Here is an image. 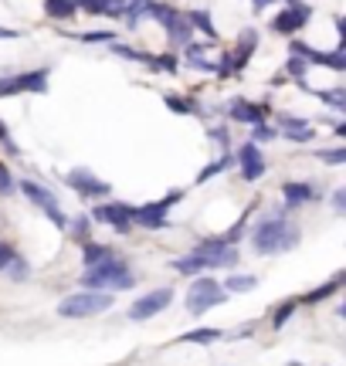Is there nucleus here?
I'll return each mask as SVG.
<instances>
[{
	"instance_id": "1a4fd4ad",
	"label": "nucleus",
	"mask_w": 346,
	"mask_h": 366,
	"mask_svg": "<svg viewBox=\"0 0 346 366\" xmlns=\"http://www.w3.org/2000/svg\"><path fill=\"white\" fill-rule=\"evenodd\" d=\"M133 211H136V207H129V204H98L89 221L109 224V228L119 231V234H129V231H133Z\"/></svg>"
},
{
	"instance_id": "5701e85b",
	"label": "nucleus",
	"mask_w": 346,
	"mask_h": 366,
	"mask_svg": "<svg viewBox=\"0 0 346 366\" xmlns=\"http://www.w3.org/2000/svg\"><path fill=\"white\" fill-rule=\"evenodd\" d=\"M255 44H258V34H255V31H245V34H241V51L231 58L234 72H241V68H245V61H248V55L255 51Z\"/></svg>"
},
{
	"instance_id": "6ab92c4d",
	"label": "nucleus",
	"mask_w": 346,
	"mask_h": 366,
	"mask_svg": "<svg viewBox=\"0 0 346 366\" xmlns=\"http://www.w3.org/2000/svg\"><path fill=\"white\" fill-rule=\"evenodd\" d=\"M340 285H343V271H336V275L329 278L326 285H319V289H309L306 295H302V302H306V306H316V302H323V299H329L333 292H340Z\"/></svg>"
},
{
	"instance_id": "f8f14e48",
	"label": "nucleus",
	"mask_w": 346,
	"mask_h": 366,
	"mask_svg": "<svg viewBox=\"0 0 346 366\" xmlns=\"http://www.w3.org/2000/svg\"><path fill=\"white\" fill-rule=\"evenodd\" d=\"M292 51L306 61V65L312 61V65H323V68H333V72H346V55L340 48L336 51H316V48H309L302 41H292Z\"/></svg>"
},
{
	"instance_id": "bb28decb",
	"label": "nucleus",
	"mask_w": 346,
	"mask_h": 366,
	"mask_svg": "<svg viewBox=\"0 0 346 366\" xmlns=\"http://www.w3.org/2000/svg\"><path fill=\"white\" fill-rule=\"evenodd\" d=\"M278 126H282V129H286L288 136L309 129V122H306V119H299V116H278Z\"/></svg>"
},
{
	"instance_id": "58836bf2",
	"label": "nucleus",
	"mask_w": 346,
	"mask_h": 366,
	"mask_svg": "<svg viewBox=\"0 0 346 366\" xmlns=\"http://www.w3.org/2000/svg\"><path fill=\"white\" fill-rule=\"evenodd\" d=\"M306 68H309V65H306L302 58H288V72H292L295 78H302V75H306Z\"/></svg>"
},
{
	"instance_id": "a211bd4d",
	"label": "nucleus",
	"mask_w": 346,
	"mask_h": 366,
	"mask_svg": "<svg viewBox=\"0 0 346 366\" xmlns=\"http://www.w3.org/2000/svg\"><path fill=\"white\" fill-rule=\"evenodd\" d=\"M113 254H115L113 248H105V244H96V241H85V244H82V261H85V271L96 268V265H102V261H109Z\"/></svg>"
},
{
	"instance_id": "0eeeda50",
	"label": "nucleus",
	"mask_w": 346,
	"mask_h": 366,
	"mask_svg": "<svg viewBox=\"0 0 346 366\" xmlns=\"http://www.w3.org/2000/svg\"><path fill=\"white\" fill-rule=\"evenodd\" d=\"M150 18L160 20L177 44H187V41H191V24H187V18H184L180 11H173L170 4H153V0H150Z\"/></svg>"
},
{
	"instance_id": "9d476101",
	"label": "nucleus",
	"mask_w": 346,
	"mask_h": 366,
	"mask_svg": "<svg viewBox=\"0 0 346 366\" xmlns=\"http://www.w3.org/2000/svg\"><path fill=\"white\" fill-rule=\"evenodd\" d=\"M309 18H312V7L302 4V0H292V4H288V11H282L278 18L271 20V31H278V34L292 38L295 31H302V27H306Z\"/></svg>"
},
{
	"instance_id": "c9c22d12",
	"label": "nucleus",
	"mask_w": 346,
	"mask_h": 366,
	"mask_svg": "<svg viewBox=\"0 0 346 366\" xmlns=\"http://www.w3.org/2000/svg\"><path fill=\"white\" fill-rule=\"evenodd\" d=\"M271 136H275V129H269V126L262 122V126H255V136H251V143H255V146H258V143H269Z\"/></svg>"
},
{
	"instance_id": "39448f33",
	"label": "nucleus",
	"mask_w": 346,
	"mask_h": 366,
	"mask_svg": "<svg viewBox=\"0 0 346 366\" xmlns=\"http://www.w3.org/2000/svg\"><path fill=\"white\" fill-rule=\"evenodd\" d=\"M180 197H184V190H170L163 200H156V204L136 207V211H133V224L146 228V231H163V228H170V217H167V211H170Z\"/></svg>"
},
{
	"instance_id": "cd10ccee",
	"label": "nucleus",
	"mask_w": 346,
	"mask_h": 366,
	"mask_svg": "<svg viewBox=\"0 0 346 366\" xmlns=\"http://www.w3.org/2000/svg\"><path fill=\"white\" fill-rule=\"evenodd\" d=\"M316 96L323 98V102H329L333 109H346V96H343V89H326V92H316Z\"/></svg>"
},
{
	"instance_id": "ea45409f",
	"label": "nucleus",
	"mask_w": 346,
	"mask_h": 366,
	"mask_svg": "<svg viewBox=\"0 0 346 366\" xmlns=\"http://www.w3.org/2000/svg\"><path fill=\"white\" fill-rule=\"evenodd\" d=\"M0 143H4L11 153H18V146H11V136H7V126H4V122H0Z\"/></svg>"
},
{
	"instance_id": "4c0bfd02",
	"label": "nucleus",
	"mask_w": 346,
	"mask_h": 366,
	"mask_svg": "<svg viewBox=\"0 0 346 366\" xmlns=\"http://www.w3.org/2000/svg\"><path fill=\"white\" fill-rule=\"evenodd\" d=\"M167 105H170V109H173V112H180V116H187V112H193V105H191V102H180V98H167Z\"/></svg>"
},
{
	"instance_id": "c756f323",
	"label": "nucleus",
	"mask_w": 346,
	"mask_h": 366,
	"mask_svg": "<svg viewBox=\"0 0 346 366\" xmlns=\"http://www.w3.org/2000/svg\"><path fill=\"white\" fill-rule=\"evenodd\" d=\"M20 92V81L18 75H7V78H0V98H7V96H18Z\"/></svg>"
},
{
	"instance_id": "b1692460",
	"label": "nucleus",
	"mask_w": 346,
	"mask_h": 366,
	"mask_svg": "<svg viewBox=\"0 0 346 366\" xmlns=\"http://www.w3.org/2000/svg\"><path fill=\"white\" fill-rule=\"evenodd\" d=\"M187 24H193V27H200V31H204V34H207L211 41H217V27L211 24V18H207L204 11H191V18H187Z\"/></svg>"
},
{
	"instance_id": "f3484780",
	"label": "nucleus",
	"mask_w": 346,
	"mask_h": 366,
	"mask_svg": "<svg viewBox=\"0 0 346 366\" xmlns=\"http://www.w3.org/2000/svg\"><path fill=\"white\" fill-rule=\"evenodd\" d=\"M78 7L85 14H98V18H119L122 7H126V0H82Z\"/></svg>"
},
{
	"instance_id": "2f4dec72",
	"label": "nucleus",
	"mask_w": 346,
	"mask_h": 366,
	"mask_svg": "<svg viewBox=\"0 0 346 366\" xmlns=\"http://www.w3.org/2000/svg\"><path fill=\"white\" fill-rule=\"evenodd\" d=\"M14 258H18V251L11 248L7 241H0V271H7V268H11V261H14Z\"/></svg>"
},
{
	"instance_id": "72a5a7b5",
	"label": "nucleus",
	"mask_w": 346,
	"mask_h": 366,
	"mask_svg": "<svg viewBox=\"0 0 346 366\" xmlns=\"http://www.w3.org/2000/svg\"><path fill=\"white\" fill-rule=\"evenodd\" d=\"M323 163H343L346 159V146H340V150H323V153H316Z\"/></svg>"
},
{
	"instance_id": "f704fd0d",
	"label": "nucleus",
	"mask_w": 346,
	"mask_h": 366,
	"mask_svg": "<svg viewBox=\"0 0 346 366\" xmlns=\"http://www.w3.org/2000/svg\"><path fill=\"white\" fill-rule=\"evenodd\" d=\"M27 271H31V268H27V261H24V258L18 254V258L11 261V275H14L18 282H24V278H27Z\"/></svg>"
},
{
	"instance_id": "7ed1b4c3",
	"label": "nucleus",
	"mask_w": 346,
	"mask_h": 366,
	"mask_svg": "<svg viewBox=\"0 0 346 366\" xmlns=\"http://www.w3.org/2000/svg\"><path fill=\"white\" fill-rule=\"evenodd\" d=\"M295 241H299V231H292V224H288L282 214H275V217H269V221H262L258 231H255V237H251V244H255L258 254L288 251Z\"/></svg>"
},
{
	"instance_id": "dca6fc26",
	"label": "nucleus",
	"mask_w": 346,
	"mask_h": 366,
	"mask_svg": "<svg viewBox=\"0 0 346 366\" xmlns=\"http://www.w3.org/2000/svg\"><path fill=\"white\" fill-rule=\"evenodd\" d=\"M282 197H286L288 207H302L309 200H316V190L302 180H288V183H282Z\"/></svg>"
},
{
	"instance_id": "f03ea898",
	"label": "nucleus",
	"mask_w": 346,
	"mask_h": 366,
	"mask_svg": "<svg viewBox=\"0 0 346 366\" xmlns=\"http://www.w3.org/2000/svg\"><path fill=\"white\" fill-rule=\"evenodd\" d=\"M82 285H85V292H105V295H113V292L133 289L136 282H133V271L126 268V261L119 254H113L109 261H102V265L85 271L82 275Z\"/></svg>"
},
{
	"instance_id": "393cba45",
	"label": "nucleus",
	"mask_w": 346,
	"mask_h": 366,
	"mask_svg": "<svg viewBox=\"0 0 346 366\" xmlns=\"http://www.w3.org/2000/svg\"><path fill=\"white\" fill-rule=\"evenodd\" d=\"M150 14V0H129V11H126V24L129 27H136L139 20Z\"/></svg>"
},
{
	"instance_id": "423d86ee",
	"label": "nucleus",
	"mask_w": 346,
	"mask_h": 366,
	"mask_svg": "<svg viewBox=\"0 0 346 366\" xmlns=\"http://www.w3.org/2000/svg\"><path fill=\"white\" fill-rule=\"evenodd\" d=\"M221 302H224L221 282H214V278H197L191 285V295H187V312H191V315H204L207 308H217Z\"/></svg>"
},
{
	"instance_id": "7c9ffc66",
	"label": "nucleus",
	"mask_w": 346,
	"mask_h": 366,
	"mask_svg": "<svg viewBox=\"0 0 346 366\" xmlns=\"http://www.w3.org/2000/svg\"><path fill=\"white\" fill-rule=\"evenodd\" d=\"M115 34L113 31H89V34H82L78 41H85V44H109Z\"/></svg>"
},
{
	"instance_id": "473e14b6",
	"label": "nucleus",
	"mask_w": 346,
	"mask_h": 366,
	"mask_svg": "<svg viewBox=\"0 0 346 366\" xmlns=\"http://www.w3.org/2000/svg\"><path fill=\"white\" fill-rule=\"evenodd\" d=\"M14 187H18V183H14L11 170H7V163H0V193H11Z\"/></svg>"
},
{
	"instance_id": "f257e3e1",
	"label": "nucleus",
	"mask_w": 346,
	"mask_h": 366,
	"mask_svg": "<svg viewBox=\"0 0 346 366\" xmlns=\"http://www.w3.org/2000/svg\"><path fill=\"white\" fill-rule=\"evenodd\" d=\"M234 261H238V248L221 244L217 237H204V241L197 244V251L170 261V268L184 271V275H200V271H214V268H231Z\"/></svg>"
},
{
	"instance_id": "ddd939ff",
	"label": "nucleus",
	"mask_w": 346,
	"mask_h": 366,
	"mask_svg": "<svg viewBox=\"0 0 346 366\" xmlns=\"http://www.w3.org/2000/svg\"><path fill=\"white\" fill-rule=\"evenodd\" d=\"M65 183L75 193H82V197H109V193H113V187H109L105 180L92 176L89 170H72V174L65 176Z\"/></svg>"
},
{
	"instance_id": "9b49d317",
	"label": "nucleus",
	"mask_w": 346,
	"mask_h": 366,
	"mask_svg": "<svg viewBox=\"0 0 346 366\" xmlns=\"http://www.w3.org/2000/svg\"><path fill=\"white\" fill-rule=\"evenodd\" d=\"M20 193H24V197H31L41 211L51 217V224H55V228H68V217H65V211L58 207V200H55V193H51V190H44V187H38V183H20Z\"/></svg>"
},
{
	"instance_id": "a878e982",
	"label": "nucleus",
	"mask_w": 346,
	"mask_h": 366,
	"mask_svg": "<svg viewBox=\"0 0 346 366\" xmlns=\"http://www.w3.org/2000/svg\"><path fill=\"white\" fill-rule=\"evenodd\" d=\"M224 166H231V156H221V159L207 163V166H204V170L197 174V183H207V180H211V176H217L221 170H224Z\"/></svg>"
},
{
	"instance_id": "c85d7f7f",
	"label": "nucleus",
	"mask_w": 346,
	"mask_h": 366,
	"mask_svg": "<svg viewBox=\"0 0 346 366\" xmlns=\"http://www.w3.org/2000/svg\"><path fill=\"white\" fill-rule=\"evenodd\" d=\"M292 312H295V302H282V306H278V312H275V319H271V326L282 329L288 319H292Z\"/></svg>"
},
{
	"instance_id": "a19ab883",
	"label": "nucleus",
	"mask_w": 346,
	"mask_h": 366,
	"mask_svg": "<svg viewBox=\"0 0 346 366\" xmlns=\"http://www.w3.org/2000/svg\"><path fill=\"white\" fill-rule=\"evenodd\" d=\"M333 204H336V211H343V207H346V190H336V193H333Z\"/></svg>"
},
{
	"instance_id": "6e6552de",
	"label": "nucleus",
	"mask_w": 346,
	"mask_h": 366,
	"mask_svg": "<svg viewBox=\"0 0 346 366\" xmlns=\"http://www.w3.org/2000/svg\"><path fill=\"white\" fill-rule=\"evenodd\" d=\"M170 302H173V289H153V292H146V295H139L133 306H129L126 315H129L133 322H146V319L160 315Z\"/></svg>"
},
{
	"instance_id": "4468645a",
	"label": "nucleus",
	"mask_w": 346,
	"mask_h": 366,
	"mask_svg": "<svg viewBox=\"0 0 346 366\" xmlns=\"http://www.w3.org/2000/svg\"><path fill=\"white\" fill-rule=\"evenodd\" d=\"M238 163H241V180H248V183H255L258 176L265 174V156H262V150L255 143H245L238 150Z\"/></svg>"
},
{
	"instance_id": "2eb2a0df",
	"label": "nucleus",
	"mask_w": 346,
	"mask_h": 366,
	"mask_svg": "<svg viewBox=\"0 0 346 366\" xmlns=\"http://www.w3.org/2000/svg\"><path fill=\"white\" fill-rule=\"evenodd\" d=\"M228 112L238 122H248V126H262L265 122V116H269V109H262V105H251V102H245V98H234L228 105Z\"/></svg>"
},
{
	"instance_id": "aec40b11",
	"label": "nucleus",
	"mask_w": 346,
	"mask_h": 366,
	"mask_svg": "<svg viewBox=\"0 0 346 366\" xmlns=\"http://www.w3.org/2000/svg\"><path fill=\"white\" fill-rule=\"evenodd\" d=\"M221 289H224V295H228V292H231V295H245V292L258 289V278H255V275H231Z\"/></svg>"
},
{
	"instance_id": "4be33fe9",
	"label": "nucleus",
	"mask_w": 346,
	"mask_h": 366,
	"mask_svg": "<svg viewBox=\"0 0 346 366\" xmlns=\"http://www.w3.org/2000/svg\"><path fill=\"white\" fill-rule=\"evenodd\" d=\"M224 332L221 329H193V332H184L180 336V343H197V346H211V343H217Z\"/></svg>"
},
{
	"instance_id": "412c9836",
	"label": "nucleus",
	"mask_w": 346,
	"mask_h": 366,
	"mask_svg": "<svg viewBox=\"0 0 346 366\" xmlns=\"http://www.w3.org/2000/svg\"><path fill=\"white\" fill-rule=\"evenodd\" d=\"M75 4L72 0H44V14L51 20H65V18H75Z\"/></svg>"
},
{
	"instance_id": "e433bc0d",
	"label": "nucleus",
	"mask_w": 346,
	"mask_h": 366,
	"mask_svg": "<svg viewBox=\"0 0 346 366\" xmlns=\"http://www.w3.org/2000/svg\"><path fill=\"white\" fill-rule=\"evenodd\" d=\"M89 224H92L89 217H78V221H75V237H78V241H82V244L89 241Z\"/></svg>"
},
{
	"instance_id": "79ce46f5",
	"label": "nucleus",
	"mask_w": 346,
	"mask_h": 366,
	"mask_svg": "<svg viewBox=\"0 0 346 366\" xmlns=\"http://www.w3.org/2000/svg\"><path fill=\"white\" fill-rule=\"evenodd\" d=\"M11 38H20L18 31H11V27H0V41H11Z\"/></svg>"
},
{
	"instance_id": "37998d69",
	"label": "nucleus",
	"mask_w": 346,
	"mask_h": 366,
	"mask_svg": "<svg viewBox=\"0 0 346 366\" xmlns=\"http://www.w3.org/2000/svg\"><path fill=\"white\" fill-rule=\"evenodd\" d=\"M251 4H255V11H265V7H269V4H275V0H251Z\"/></svg>"
},
{
	"instance_id": "20e7f679",
	"label": "nucleus",
	"mask_w": 346,
	"mask_h": 366,
	"mask_svg": "<svg viewBox=\"0 0 346 366\" xmlns=\"http://www.w3.org/2000/svg\"><path fill=\"white\" fill-rule=\"evenodd\" d=\"M113 308V295L105 292H75V295H65L58 302V315L61 319H89V315H98Z\"/></svg>"
}]
</instances>
